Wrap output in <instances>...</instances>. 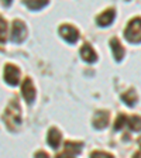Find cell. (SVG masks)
Listing matches in <instances>:
<instances>
[{
	"label": "cell",
	"mask_w": 141,
	"mask_h": 158,
	"mask_svg": "<svg viewBox=\"0 0 141 158\" xmlns=\"http://www.w3.org/2000/svg\"><path fill=\"white\" fill-rule=\"evenodd\" d=\"M3 120L10 130H16L21 124V109H20V105L16 99L11 100V103L9 105L3 116Z\"/></svg>",
	"instance_id": "1"
},
{
	"label": "cell",
	"mask_w": 141,
	"mask_h": 158,
	"mask_svg": "<svg viewBox=\"0 0 141 158\" xmlns=\"http://www.w3.org/2000/svg\"><path fill=\"white\" fill-rule=\"evenodd\" d=\"M126 38L130 41V43H141V19H133L130 23H128L127 28L124 31Z\"/></svg>",
	"instance_id": "2"
},
{
	"label": "cell",
	"mask_w": 141,
	"mask_h": 158,
	"mask_svg": "<svg viewBox=\"0 0 141 158\" xmlns=\"http://www.w3.org/2000/svg\"><path fill=\"white\" fill-rule=\"evenodd\" d=\"M4 81H6L9 85L11 86H16L17 83L20 82V69L17 68L16 65H10V64H7L6 66H4Z\"/></svg>",
	"instance_id": "3"
},
{
	"label": "cell",
	"mask_w": 141,
	"mask_h": 158,
	"mask_svg": "<svg viewBox=\"0 0 141 158\" xmlns=\"http://www.w3.org/2000/svg\"><path fill=\"white\" fill-rule=\"evenodd\" d=\"M27 35V30L26 26L23 24V21H19L16 20L13 23V27H11V41L14 43H21Z\"/></svg>",
	"instance_id": "4"
},
{
	"label": "cell",
	"mask_w": 141,
	"mask_h": 158,
	"mask_svg": "<svg viewBox=\"0 0 141 158\" xmlns=\"http://www.w3.org/2000/svg\"><path fill=\"white\" fill-rule=\"evenodd\" d=\"M59 34H61L62 38L65 40V41H68L69 44H75L76 41H78V38H79L78 30H76L75 27H72V26H66V24L59 28Z\"/></svg>",
	"instance_id": "5"
},
{
	"label": "cell",
	"mask_w": 141,
	"mask_h": 158,
	"mask_svg": "<svg viewBox=\"0 0 141 158\" xmlns=\"http://www.w3.org/2000/svg\"><path fill=\"white\" fill-rule=\"evenodd\" d=\"M21 93H23V98L26 99L27 103H31L35 98V89H34V85L30 78L24 79L23 86H21Z\"/></svg>",
	"instance_id": "6"
},
{
	"label": "cell",
	"mask_w": 141,
	"mask_h": 158,
	"mask_svg": "<svg viewBox=\"0 0 141 158\" xmlns=\"http://www.w3.org/2000/svg\"><path fill=\"white\" fill-rule=\"evenodd\" d=\"M82 150V144L81 143H73V141H66L64 152L59 154V157H75L81 152Z\"/></svg>",
	"instance_id": "7"
},
{
	"label": "cell",
	"mask_w": 141,
	"mask_h": 158,
	"mask_svg": "<svg viewBox=\"0 0 141 158\" xmlns=\"http://www.w3.org/2000/svg\"><path fill=\"white\" fill-rule=\"evenodd\" d=\"M116 16V11L113 9H107L106 11H103L102 14H99L96 21H97V26H102V27H107L113 23Z\"/></svg>",
	"instance_id": "8"
},
{
	"label": "cell",
	"mask_w": 141,
	"mask_h": 158,
	"mask_svg": "<svg viewBox=\"0 0 141 158\" xmlns=\"http://www.w3.org/2000/svg\"><path fill=\"white\" fill-rule=\"evenodd\" d=\"M81 56L83 58V61H86L89 64H93L97 61V55H96V52L93 51V48L89 44H83L82 45V48H81Z\"/></svg>",
	"instance_id": "9"
},
{
	"label": "cell",
	"mask_w": 141,
	"mask_h": 158,
	"mask_svg": "<svg viewBox=\"0 0 141 158\" xmlns=\"http://www.w3.org/2000/svg\"><path fill=\"white\" fill-rule=\"evenodd\" d=\"M109 123V113L107 112H97L95 114V117H93V127L97 128V130H102V128H105L106 126H107Z\"/></svg>",
	"instance_id": "10"
},
{
	"label": "cell",
	"mask_w": 141,
	"mask_h": 158,
	"mask_svg": "<svg viewBox=\"0 0 141 158\" xmlns=\"http://www.w3.org/2000/svg\"><path fill=\"white\" fill-rule=\"evenodd\" d=\"M47 143L51 148L56 150L59 147V143H61V134L56 128H49L48 134H47Z\"/></svg>",
	"instance_id": "11"
},
{
	"label": "cell",
	"mask_w": 141,
	"mask_h": 158,
	"mask_svg": "<svg viewBox=\"0 0 141 158\" xmlns=\"http://www.w3.org/2000/svg\"><path fill=\"white\" fill-rule=\"evenodd\" d=\"M110 47H112V51H113V55H114V59L117 62H120L123 58H124V48L122 47V44L118 43L117 38H113L110 41Z\"/></svg>",
	"instance_id": "12"
},
{
	"label": "cell",
	"mask_w": 141,
	"mask_h": 158,
	"mask_svg": "<svg viewBox=\"0 0 141 158\" xmlns=\"http://www.w3.org/2000/svg\"><path fill=\"white\" fill-rule=\"evenodd\" d=\"M122 99H123V102H124L126 105H128L130 107H131V106H134L135 102H137V95H135V90H134V89H128L126 93H123Z\"/></svg>",
	"instance_id": "13"
},
{
	"label": "cell",
	"mask_w": 141,
	"mask_h": 158,
	"mask_svg": "<svg viewBox=\"0 0 141 158\" xmlns=\"http://www.w3.org/2000/svg\"><path fill=\"white\" fill-rule=\"evenodd\" d=\"M47 3H48V0H24V4L30 10H39L43 9Z\"/></svg>",
	"instance_id": "14"
},
{
	"label": "cell",
	"mask_w": 141,
	"mask_h": 158,
	"mask_svg": "<svg viewBox=\"0 0 141 158\" xmlns=\"http://www.w3.org/2000/svg\"><path fill=\"white\" fill-rule=\"evenodd\" d=\"M128 126L133 131H140L141 130V117L140 116H131L128 118Z\"/></svg>",
	"instance_id": "15"
},
{
	"label": "cell",
	"mask_w": 141,
	"mask_h": 158,
	"mask_svg": "<svg viewBox=\"0 0 141 158\" xmlns=\"http://www.w3.org/2000/svg\"><path fill=\"white\" fill-rule=\"evenodd\" d=\"M6 31H7V24L2 17H0V44L4 43L6 40Z\"/></svg>",
	"instance_id": "16"
},
{
	"label": "cell",
	"mask_w": 141,
	"mask_h": 158,
	"mask_svg": "<svg viewBox=\"0 0 141 158\" xmlns=\"http://www.w3.org/2000/svg\"><path fill=\"white\" fill-rule=\"evenodd\" d=\"M128 123V118L126 117L124 114H120L117 117V120H116V124H114V130H120L122 127H124L126 124Z\"/></svg>",
	"instance_id": "17"
},
{
	"label": "cell",
	"mask_w": 141,
	"mask_h": 158,
	"mask_svg": "<svg viewBox=\"0 0 141 158\" xmlns=\"http://www.w3.org/2000/svg\"><path fill=\"white\" fill-rule=\"evenodd\" d=\"M90 157L96 158V157H112V155H110V154H107V152H102V151H95V152H92V154H90Z\"/></svg>",
	"instance_id": "18"
},
{
	"label": "cell",
	"mask_w": 141,
	"mask_h": 158,
	"mask_svg": "<svg viewBox=\"0 0 141 158\" xmlns=\"http://www.w3.org/2000/svg\"><path fill=\"white\" fill-rule=\"evenodd\" d=\"M39 155H41V157H48V154H47V152H43V151L37 152V154H35V157H39Z\"/></svg>",
	"instance_id": "19"
},
{
	"label": "cell",
	"mask_w": 141,
	"mask_h": 158,
	"mask_svg": "<svg viewBox=\"0 0 141 158\" xmlns=\"http://www.w3.org/2000/svg\"><path fill=\"white\" fill-rule=\"evenodd\" d=\"M138 144H140V147H141V138H140V141H138Z\"/></svg>",
	"instance_id": "20"
}]
</instances>
